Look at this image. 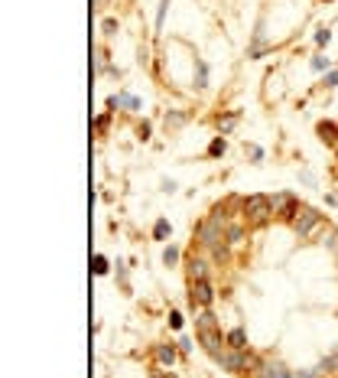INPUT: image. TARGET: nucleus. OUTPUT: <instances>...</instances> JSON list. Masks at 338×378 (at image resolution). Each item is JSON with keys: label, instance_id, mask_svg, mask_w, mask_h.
<instances>
[{"label": "nucleus", "instance_id": "aec40b11", "mask_svg": "<svg viewBox=\"0 0 338 378\" xmlns=\"http://www.w3.org/2000/svg\"><path fill=\"white\" fill-rule=\"evenodd\" d=\"M101 30H104V33H108V36H111V33H114V30H117V20H111V16H108V20H104V23H101Z\"/></svg>", "mask_w": 338, "mask_h": 378}, {"label": "nucleus", "instance_id": "4be33fe9", "mask_svg": "<svg viewBox=\"0 0 338 378\" xmlns=\"http://www.w3.org/2000/svg\"><path fill=\"white\" fill-rule=\"evenodd\" d=\"M234 121H237L234 114H231V118H225V121H221V130H231V127H234Z\"/></svg>", "mask_w": 338, "mask_h": 378}, {"label": "nucleus", "instance_id": "f3484780", "mask_svg": "<svg viewBox=\"0 0 338 378\" xmlns=\"http://www.w3.org/2000/svg\"><path fill=\"white\" fill-rule=\"evenodd\" d=\"M182 121H185V114H166V127H169V124L176 127V124H182Z\"/></svg>", "mask_w": 338, "mask_h": 378}, {"label": "nucleus", "instance_id": "f03ea898", "mask_svg": "<svg viewBox=\"0 0 338 378\" xmlns=\"http://www.w3.org/2000/svg\"><path fill=\"white\" fill-rule=\"evenodd\" d=\"M319 225H322V215L312 212V209H302V215L296 218V232H299V238H312Z\"/></svg>", "mask_w": 338, "mask_h": 378}, {"label": "nucleus", "instance_id": "423d86ee", "mask_svg": "<svg viewBox=\"0 0 338 378\" xmlns=\"http://www.w3.org/2000/svg\"><path fill=\"white\" fill-rule=\"evenodd\" d=\"M257 378H293V375L283 365L273 362V365H260V368H257Z\"/></svg>", "mask_w": 338, "mask_h": 378}, {"label": "nucleus", "instance_id": "1a4fd4ad", "mask_svg": "<svg viewBox=\"0 0 338 378\" xmlns=\"http://www.w3.org/2000/svg\"><path fill=\"white\" fill-rule=\"evenodd\" d=\"M228 342H231V349H244V342H247L244 329H231L228 332Z\"/></svg>", "mask_w": 338, "mask_h": 378}, {"label": "nucleus", "instance_id": "a211bd4d", "mask_svg": "<svg viewBox=\"0 0 338 378\" xmlns=\"http://www.w3.org/2000/svg\"><path fill=\"white\" fill-rule=\"evenodd\" d=\"M208 153H215V157H218V153H225V140H221V137H218V140H215V144H211V147H208Z\"/></svg>", "mask_w": 338, "mask_h": 378}, {"label": "nucleus", "instance_id": "5701e85b", "mask_svg": "<svg viewBox=\"0 0 338 378\" xmlns=\"http://www.w3.org/2000/svg\"><path fill=\"white\" fill-rule=\"evenodd\" d=\"M166 7H169V0H163V7H159V13H156V23L163 26V16H166Z\"/></svg>", "mask_w": 338, "mask_h": 378}, {"label": "nucleus", "instance_id": "dca6fc26", "mask_svg": "<svg viewBox=\"0 0 338 378\" xmlns=\"http://www.w3.org/2000/svg\"><path fill=\"white\" fill-rule=\"evenodd\" d=\"M166 232H169V222H156V228H153L156 238H166Z\"/></svg>", "mask_w": 338, "mask_h": 378}, {"label": "nucleus", "instance_id": "f257e3e1", "mask_svg": "<svg viewBox=\"0 0 338 378\" xmlns=\"http://www.w3.org/2000/svg\"><path fill=\"white\" fill-rule=\"evenodd\" d=\"M244 212L251 215V222H267V218L273 215V202L267 196H251L244 202Z\"/></svg>", "mask_w": 338, "mask_h": 378}, {"label": "nucleus", "instance_id": "9d476101", "mask_svg": "<svg viewBox=\"0 0 338 378\" xmlns=\"http://www.w3.org/2000/svg\"><path fill=\"white\" fill-rule=\"evenodd\" d=\"M189 277L192 280H205V261H192V264H189Z\"/></svg>", "mask_w": 338, "mask_h": 378}, {"label": "nucleus", "instance_id": "ddd939ff", "mask_svg": "<svg viewBox=\"0 0 338 378\" xmlns=\"http://www.w3.org/2000/svg\"><path fill=\"white\" fill-rule=\"evenodd\" d=\"M319 134H322V140H335L338 127H335V124H319Z\"/></svg>", "mask_w": 338, "mask_h": 378}, {"label": "nucleus", "instance_id": "6ab92c4d", "mask_svg": "<svg viewBox=\"0 0 338 378\" xmlns=\"http://www.w3.org/2000/svg\"><path fill=\"white\" fill-rule=\"evenodd\" d=\"M328 39H332V33H328V30H319V33H316V42H319V46H325Z\"/></svg>", "mask_w": 338, "mask_h": 378}, {"label": "nucleus", "instance_id": "9b49d317", "mask_svg": "<svg viewBox=\"0 0 338 378\" xmlns=\"http://www.w3.org/2000/svg\"><path fill=\"white\" fill-rule=\"evenodd\" d=\"M156 355H159V362H163V365H173V362H176V349H173V346H159Z\"/></svg>", "mask_w": 338, "mask_h": 378}, {"label": "nucleus", "instance_id": "4468645a", "mask_svg": "<svg viewBox=\"0 0 338 378\" xmlns=\"http://www.w3.org/2000/svg\"><path fill=\"white\" fill-rule=\"evenodd\" d=\"M94 274H108V261H104V254H94Z\"/></svg>", "mask_w": 338, "mask_h": 378}, {"label": "nucleus", "instance_id": "b1692460", "mask_svg": "<svg viewBox=\"0 0 338 378\" xmlns=\"http://www.w3.org/2000/svg\"><path fill=\"white\" fill-rule=\"evenodd\" d=\"M325 65H328V59H322V56L312 59V69H325Z\"/></svg>", "mask_w": 338, "mask_h": 378}, {"label": "nucleus", "instance_id": "f8f14e48", "mask_svg": "<svg viewBox=\"0 0 338 378\" xmlns=\"http://www.w3.org/2000/svg\"><path fill=\"white\" fill-rule=\"evenodd\" d=\"M199 329H218V326H215V316H211L208 310L199 313Z\"/></svg>", "mask_w": 338, "mask_h": 378}, {"label": "nucleus", "instance_id": "6e6552de", "mask_svg": "<svg viewBox=\"0 0 338 378\" xmlns=\"http://www.w3.org/2000/svg\"><path fill=\"white\" fill-rule=\"evenodd\" d=\"M111 104H124V108H130V111H137V108H140V101L133 98V95H114Z\"/></svg>", "mask_w": 338, "mask_h": 378}, {"label": "nucleus", "instance_id": "412c9836", "mask_svg": "<svg viewBox=\"0 0 338 378\" xmlns=\"http://www.w3.org/2000/svg\"><path fill=\"white\" fill-rule=\"evenodd\" d=\"M325 244H328V248H338V232H328L325 235Z\"/></svg>", "mask_w": 338, "mask_h": 378}, {"label": "nucleus", "instance_id": "7ed1b4c3", "mask_svg": "<svg viewBox=\"0 0 338 378\" xmlns=\"http://www.w3.org/2000/svg\"><path fill=\"white\" fill-rule=\"evenodd\" d=\"M221 225H225V218H221V215H215L211 222H205V225L199 228L202 241H205V244H218L221 241Z\"/></svg>", "mask_w": 338, "mask_h": 378}, {"label": "nucleus", "instance_id": "0eeeda50", "mask_svg": "<svg viewBox=\"0 0 338 378\" xmlns=\"http://www.w3.org/2000/svg\"><path fill=\"white\" fill-rule=\"evenodd\" d=\"M293 209H296V202H293V196H286V192L273 199V215H289Z\"/></svg>", "mask_w": 338, "mask_h": 378}, {"label": "nucleus", "instance_id": "20e7f679", "mask_svg": "<svg viewBox=\"0 0 338 378\" xmlns=\"http://www.w3.org/2000/svg\"><path fill=\"white\" fill-rule=\"evenodd\" d=\"M211 287H208V280H192V303H199V306H208L211 303Z\"/></svg>", "mask_w": 338, "mask_h": 378}, {"label": "nucleus", "instance_id": "2eb2a0df", "mask_svg": "<svg viewBox=\"0 0 338 378\" xmlns=\"http://www.w3.org/2000/svg\"><path fill=\"white\" fill-rule=\"evenodd\" d=\"M163 261H166V264H176V261H179V251H176V248H166V251H163Z\"/></svg>", "mask_w": 338, "mask_h": 378}, {"label": "nucleus", "instance_id": "39448f33", "mask_svg": "<svg viewBox=\"0 0 338 378\" xmlns=\"http://www.w3.org/2000/svg\"><path fill=\"white\" fill-rule=\"evenodd\" d=\"M199 339H202V346H205L215 359L221 355V352H218V346H221V332H218V329H199Z\"/></svg>", "mask_w": 338, "mask_h": 378}]
</instances>
